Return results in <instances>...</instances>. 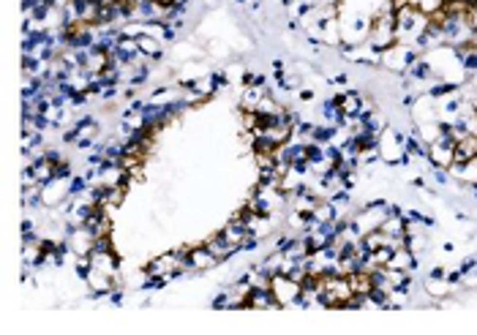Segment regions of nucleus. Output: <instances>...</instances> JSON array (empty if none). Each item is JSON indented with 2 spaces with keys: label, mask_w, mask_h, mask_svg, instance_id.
<instances>
[{
  "label": "nucleus",
  "mask_w": 477,
  "mask_h": 335,
  "mask_svg": "<svg viewBox=\"0 0 477 335\" xmlns=\"http://www.w3.org/2000/svg\"><path fill=\"white\" fill-rule=\"evenodd\" d=\"M270 292H273V297L278 300V305L281 308H289L295 305V300H298V294L303 292L300 289L298 281H292L289 275H273V281H270Z\"/></svg>",
  "instance_id": "f257e3e1"
},
{
  "label": "nucleus",
  "mask_w": 477,
  "mask_h": 335,
  "mask_svg": "<svg viewBox=\"0 0 477 335\" xmlns=\"http://www.w3.org/2000/svg\"><path fill=\"white\" fill-rule=\"evenodd\" d=\"M188 264H191V273H208V270L218 267V259H215L213 253L205 248V243H202V246L191 248V259H188Z\"/></svg>",
  "instance_id": "f03ea898"
},
{
  "label": "nucleus",
  "mask_w": 477,
  "mask_h": 335,
  "mask_svg": "<svg viewBox=\"0 0 477 335\" xmlns=\"http://www.w3.org/2000/svg\"><path fill=\"white\" fill-rule=\"evenodd\" d=\"M137 41H139V52H142V55H145L150 63L164 60V49H161V44H159V38H156V35H139Z\"/></svg>",
  "instance_id": "7ed1b4c3"
},
{
  "label": "nucleus",
  "mask_w": 477,
  "mask_h": 335,
  "mask_svg": "<svg viewBox=\"0 0 477 335\" xmlns=\"http://www.w3.org/2000/svg\"><path fill=\"white\" fill-rule=\"evenodd\" d=\"M338 134H341L338 125H333V123H319V125H314V131H311V142L330 144V142H336V137H338Z\"/></svg>",
  "instance_id": "20e7f679"
},
{
  "label": "nucleus",
  "mask_w": 477,
  "mask_h": 335,
  "mask_svg": "<svg viewBox=\"0 0 477 335\" xmlns=\"http://www.w3.org/2000/svg\"><path fill=\"white\" fill-rule=\"evenodd\" d=\"M406 76H409V79H415V82H425V79L434 76V69H431L428 60H423V57H420L415 66H409V69H406Z\"/></svg>",
  "instance_id": "39448f33"
},
{
  "label": "nucleus",
  "mask_w": 477,
  "mask_h": 335,
  "mask_svg": "<svg viewBox=\"0 0 477 335\" xmlns=\"http://www.w3.org/2000/svg\"><path fill=\"white\" fill-rule=\"evenodd\" d=\"M450 93H458V82H436V85H431V90H428V98H444V96H450Z\"/></svg>",
  "instance_id": "423d86ee"
},
{
  "label": "nucleus",
  "mask_w": 477,
  "mask_h": 335,
  "mask_svg": "<svg viewBox=\"0 0 477 335\" xmlns=\"http://www.w3.org/2000/svg\"><path fill=\"white\" fill-rule=\"evenodd\" d=\"M425 289H428L431 297H444V294H447L453 286H450V283H447L444 278H442V281H436V278H425Z\"/></svg>",
  "instance_id": "0eeeda50"
},
{
  "label": "nucleus",
  "mask_w": 477,
  "mask_h": 335,
  "mask_svg": "<svg viewBox=\"0 0 477 335\" xmlns=\"http://www.w3.org/2000/svg\"><path fill=\"white\" fill-rule=\"evenodd\" d=\"M88 188H90V183H88L85 175H74V177L69 180V196H82Z\"/></svg>",
  "instance_id": "6e6552de"
},
{
  "label": "nucleus",
  "mask_w": 477,
  "mask_h": 335,
  "mask_svg": "<svg viewBox=\"0 0 477 335\" xmlns=\"http://www.w3.org/2000/svg\"><path fill=\"white\" fill-rule=\"evenodd\" d=\"M55 177L57 180H71V177H74V166H71L69 158H63L60 164L55 166Z\"/></svg>",
  "instance_id": "1a4fd4ad"
},
{
  "label": "nucleus",
  "mask_w": 477,
  "mask_h": 335,
  "mask_svg": "<svg viewBox=\"0 0 477 335\" xmlns=\"http://www.w3.org/2000/svg\"><path fill=\"white\" fill-rule=\"evenodd\" d=\"M327 199H330L333 205H338V207H341V205H349V202H352V191H346V188H338V191H333Z\"/></svg>",
  "instance_id": "9d476101"
},
{
  "label": "nucleus",
  "mask_w": 477,
  "mask_h": 335,
  "mask_svg": "<svg viewBox=\"0 0 477 335\" xmlns=\"http://www.w3.org/2000/svg\"><path fill=\"white\" fill-rule=\"evenodd\" d=\"M90 98H93V96H90L88 90H76L74 96L69 98V104H71V106H76V109H79V106H88V101H90Z\"/></svg>",
  "instance_id": "9b49d317"
},
{
  "label": "nucleus",
  "mask_w": 477,
  "mask_h": 335,
  "mask_svg": "<svg viewBox=\"0 0 477 335\" xmlns=\"http://www.w3.org/2000/svg\"><path fill=\"white\" fill-rule=\"evenodd\" d=\"M79 137H82V134H79V128H76V125H71V128H66L60 134L63 144H76V142H79Z\"/></svg>",
  "instance_id": "f8f14e48"
},
{
  "label": "nucleus",
  "mask_w": 477,
  "mask_h": 335,
  "mask_svg": "<svg viewBox=\"0 0 477 335\" xmlns=\"http://www.w3.org/2000/svg\"><path fill=\"white\" fill-rule=\"evenodd\" d=\"M461 66L469 71V74H475V71H477V49H469V52H466V57L461 60Z\"/></svg>",
  "instance_id": "ddd939ff"
},
{
  "label": "nucleus",
  "mask_w": 477,
  "mask_h": 335,
  "mask_svg": "<svg viewBox=\"0 0 477 335\" xmlns=\"http://www.w3.org/2000/svg\"><path fill=\"white\" fill-rule=\"evenodd\" d=\"M44 158H47V161H49L52 166H57V164H60V161H63L66 156H63V153L57 150V147H44Z\"/></svg>",
  "instance_id": "4468645a"
},
{
  "label": "nucleus",
  "mask_w": 477,
  "mask_h": 335,
  "mask_svg": "<svg viewBox=\"0 0 477 335\" xmlns=\"http://www.w3.org/2000/svg\"><path fill=\"white\" fill-rule=\"evenodd\" d=\"M210 82H213L215 90H221V88H227V85H229V79H227L224 71H213V74H210Z\"/></svg>",
  "instance_id": "2eb2a0df"
},
{
  "label": "nucleus",
  "mask_w": 477,
  "mask_h": 335,
  "mask_svg": "<svg viewBox=\"0 0 477 335\" xmlns=\"http://www.w3.org/2000/svg\"><path fill=\"white\" fill-rule=\"evenodd\" d=\"M295 237H298V234H281V237H276V251H286V248L295 243Z\"/></svg>",
  "instance_id": "dca6fc26"
},
{
  "label": "nucleus",
  "mask_w": 477,
  "mask_h": 335,
  "mask_svg": "<svg viewBox=\"0 0 477 335\" xmlns=\"http://www.w3.org/2000/svg\"><path fill=\"white\" fill-rule=\"evenodd\" d=\"M431 175H434V183H439V185L450 183V172L447 169H431Z\"/></svg>",
  "instance_id": "f3484780"
},
{
  "label": "nucleus",
  "mask_w": 477,
  "mask_h": 335,
  "mask_svg": "<svg viewBox=\"0 0 477 335\" xmlns=\"http://www.w3.org/2000/svg\"><path fill=\"white\" fill-rule=\"evenodd\" d=\"M461 106H463L461 98H450V101L444 104V112H447V115H458V112H461Z\"/></svg>",
  "instance_id": "a211bd4d"
},
{
  "label": "nucleus",
  "mask_w": 477,
  "mask_h": 335,
  "mask_svg": "<svg viewBox=\"0 0 477 335\" xmlns=\"http://www.w3.org/2000/svg\"><path fill=\"white\" fill-rule=\"evenodd\" d=\"M444 281H447L450 286H461V281H463V273H461V270H450V273L444 275Z\"/></svg>",
  "instance_id": "6ab92c4d"
},
{
  "label": "nucleus",
  "mask_w": 477,
  "mask_h": 335,
  "mask_svg": "<svg viewBox=\"0 0 477 335\" xmlns=\"http://www.w3.org/2000/svg\"><path fill=\"white\" fill-rule=\"evenodd\" d=\"M475 267H477V256H466V259H463L461 264H458V270H461V273L466 275V273H472Z\"/></svg>",
  "instance_id": "aec40b11"
},
{
  "label": "nucleus",
  "mask_w": 477,
  "mask_h": 335,
  "mask_svg": "<svg viewBox=\"0 0 477 335\" xmlns=\"http://www.w3.org/2000/svg\"><path fill=\"white\" fill-rule=\"evenodd\" d=\"M314 8H317L314 3H303V0H300V3H298V8H295V14H298L300 19H303V17H308V14H311Z\"/></svg>",
  "instance_id": "412c9836"
},
{
  "label": "nucleus",
  "mask_w": 477,
  "mask_h": 335,
  "mask_svg": "<svg viewBox=\"0 0 477 335\" xmlns=\"http://www.w3.org/2000/svg\"><path fill=\"white\" fill-rule=\"evenodd\" d=\"M366 210H385L388 207V199H371V202H366Z\"/></svg>",
  "instance_id": "4be33fe9"
},
{
  "label": "nucleus",
  "mask_w": 477,
  "mask_h": 335,
  "mask_svg": "<svg viewBox=\"0 0 477 335\" xmlns=\"http://www.w3.org/2000/svg\"><path fill=\"white\" fill-rule=\"evenodd\" d=\"M417 101H420V96H417V93H406L401 104L406 106V109H415V106H417Z\"/></svg>",
  "instance_id": "5701e85b"
},
{
  "label": "nucleus",
  "mask_w": 477,
  "mask_h": 335,
  "mask_svg": "<svg viewBox=\"0 0 477 335\" xmlns=\"http://www.w3.org/2000/svg\"><path fill=\"white\" fill-rule=\"evenodd\" d=\"M444 275H447V270H444L442 264H436V267H431V270H428V278H436V281H442Z\"/></svg>",
  "instance_id": "b1692460"
},
{
  "label": "nucleus",
  "mask_w": 477,
  "mask_h": 335,
  "mask_svg": "<svg viewBox=\"0 0 477 335\" xmlns=\"http://www.w3.org/2000/svg\"><path fill=\"white\" fill-rule=\"evenodd\" d=\"M314 96H317V93H314L311 88H303V90L298 93V98H300V101H314Z\"/></svg>",
  "instance_id": "393cba45"
},
{
  "label": "nucleus",
  "mask_w": 477,
  "mask_h": 335,
  "mask_svg": "<svg viewBox=\"0 0 477 335\" xmlns=\"http://www.w3.org/2000/svg\"><path fill=\"white\" fill-rule=\"evenodd\" d=\"M327 82H333V85H341V88H346V85H349V76H346V74H338V76H333V79H327Z\"/></svg>",
  "instance_id": "a878e982"
},
{
  "label": "nucleus",
  "mask_w": 477,
  "mask_h": 335,
  "mask_svg": "<svg viewBox=\"0 0 477 335\" xmlns=\"http://www.w3.org/2000/svg\"><path fill=\"white\" fill-rule=\"evenodd\" d=\"M412 185H415V188H425V180H423V177H415V180H412Z\"/></svg>",
  "instance_id": "bb28decb"
},
{
  "label": "nucleus",
  "mask_w": 477,
  "mask_h": 335,
  "mask_svg": "<svg viewBox=\"0 0 477 335\" xmlns=\"http://www.w3.org/2000/svg\"><path fill=\"white\" fill-rule=\"evenodd\" d=\"M292 3H295V0H281V6H292Z\"/></svg>",
  "instance_id": "cd10ccee"
}]
</instances>
